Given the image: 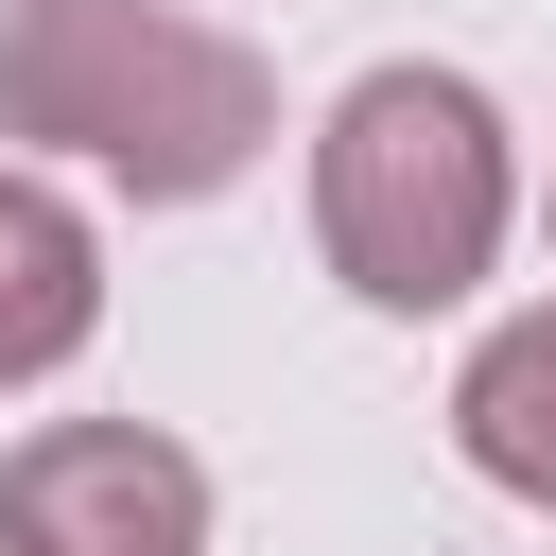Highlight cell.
I'll list each match as a JSON object with an SVG mask.
<instances>
[{"instance_id":"cell-1","label":"cell","mask_w":556,"mask_h":556,"mask_svg":"<svg viewBox=\"0 0 556 556\" xmlns=\"http://www.w3.org/2000/svg\"><path fill=\"white\" fill-rule=\"evenodd\" d=\"M0 139L139 208H208L278 156V52L191 0H0Z\"/></svg>"},{"instance_id":"cell-2","label":"cell","mask_w":556,"mask_h":556,"mask_svg":"<svg viewBox=\"0 0 556 556\" xmlns=\"http://www.w3.org/2000/svg\"><path fill=\"white\" fill-rule=\"evenodd\" d=\"M521 243V122L486 104V70L452 52H382L330 87L313 122V261L365 313H469Z\"/></svg>"},{"instance_id":"cell-3","label":"cell","mask_w":556,"mask_h":556,"mask_svg":"<svg viewBox=\"0 0 556 556\" xmlns=\"http://www.w3.org/2000/svg\"><path fill=\"white\" fill-rule=\"evenodd\" d=\"M226 486L156 417H35L0 452V556H208Z\"/></svg>"},{"instance_id":"cell-4","label":"cell","mask_w":556,"mask_h":556,"mask_svg":"<svg viewBox=\"0 0 556 556\" xmlns=\"http://www.w3.org/2000/svg\"><path fill=\"white\" fill-rule=\"evenodd\" d=\"M87 330H104V226L35 156H0V400L52 382V365H87Z\"/></svg>"},{"instance_id":"cell-5","label":"cell","mask_w":556,"mask_h":556,"mask_svg":"<svg viewBox=\"0 0 556 556\" xmlns=\"http://www.w3.org/2000/svg\"><path fill=\"white\" fill-rule=\"evenodd\" d=\"M452 452H469V486H504V504L556 521V295H521V313L469 330V365H452Z\"/></svg>"}]
</instances>
